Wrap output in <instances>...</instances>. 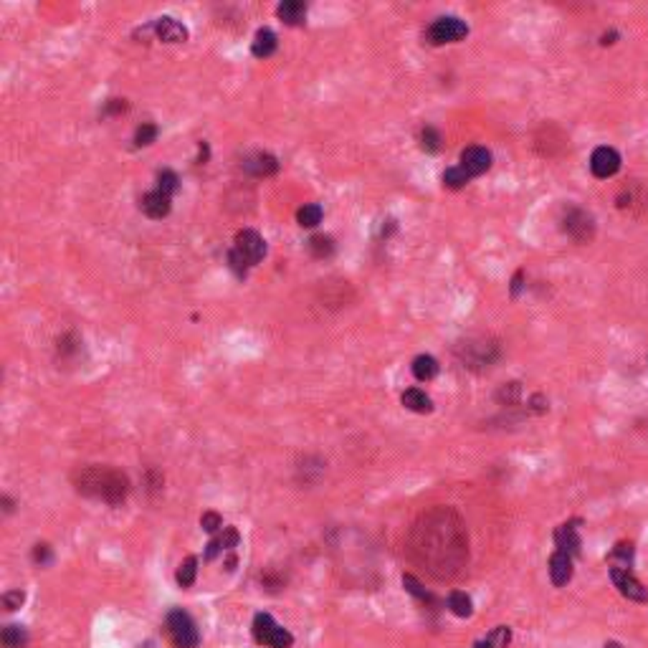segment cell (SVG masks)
<instances>
[{"label": "cell", "mask_w": 648, "mask_h": 648, "mask_svg": "<svg viewBox=\"0 0 648 648\" xmlns=\"http://www.w3.org/2000/svg\"><path fill=\"white\" fill-rule=\"evenodd\" d=\"M590 170H593V175L600 180L613 178V175L620 170V155L613 150V147H598L590 157Z\"/></svg>", "instance_id": "9"}, {"label": "cell", "mask_w": 648, "mask_h": 648, "mask_svg": "<svg viewBox=\"0 0 648 648\" xmlns=\"http://www.w3.org/2000/svg\"><path fill=\"white\" fill-rule=\"evenodd\" d=\"M550 578L557 588L570 583V578H573V557L567 555V552L557 550L555 555L550 557Z\"/></svg>", "instance_id": "13"}, {"label": "cell", "mask_w": 648, "mask_h": 648, "mask_svg": "<svg viewBox=\"0 0 648 648\" xmlns=\"http://www.w3.org/2000/svg\"><path fill=\"white\" fill-rule=\"evenodd\" d=\"M474 648H497V646H494V643H492V641H489V638H484V641L474 643Z\"/></svg>", "instance_id": "38"}, {"label": "cell", "mask_w": 648, "mask_h": 648, "mask_svg": "<svg viewBox=\"0 0 648 648\" xmlns=\"http://www.w3.org/2000/svg\"><path fill=\"white\" fill-rule=\"evenodd\" d=\"M157 139V127L152 124V122H145L142 127H137V132H134V145L137 147H147L152 145Z\"/></svg>", "instance_id": "25"}, {"label": "cell", "mask_w": 648, "mask_h": 648, "mask_svg": "<svg viewBox=\"0 0 648 648\" xmlns=\"http://www.w3.org/2000/svg\"><path fill=\"white\" fill-rule=\"evenodd\" d=\"M0 643H3V648H26L28 633H26L23 625H6L0 633Z\"/></svg>", "instance_id": "20"}, {"label": "cell", "mask_w": 648, "mask_h": 648, "mask_svg": "<svg viewBox=\"0 0 648 648\" xmlns=\"http://www.w3.org/2000/svg\"><path fill=\"white\" fill-rule=\"evenodd\" d=\"M517 395H519V385H517V382H509V388H502V390H499V398L507 400V403H514Z\"/></svg>", "instance_id": "36"}, {"label": "cell", "mask_w": 648, "mask_h": 648, "mask_svg": "<svg viewBox=\"0 0 648 648\" xmlns=\"http://www.w3.org/2000/svg\"><path fill=\"white\" fill-rule=\"evenodd\" d=\"M458 168L469 175V178H476V175L486 173V170L492 168V152L486 150V147H466L461 152V165Z\"/></svg>", "instance_id": "10"}, {"label": "cell", "mask_w": 648, "mask_h": 648, "mask_svg": "<svg viewBox=\"0 0 648 648\" xmlns=\"http://www.w3.org/2000/svg\"><path fill=\"white\" fill-rule=\"evenodd\" d=\"M124 109H127V104H124L122 99H112L109 107H107V112H112V114H114V112H124Z\"/></svg>", "instance_id": "37"}, {"label": "cell", "mask_w": 648, "mask_h": 648, "mask_svg": "<svg viewBox=\"0 0 648 648\" xmlns=\"http://www.w3.org/2000/svg\"><path fill=\"white\" fill-rule=\"evenodd\" d=\"M421 147H423L426 152H436V150L441 147V134L436 132L433 127H426V129L421 132Z\"/></svg>", "instance_id": "28"}, {"label": "cell", "mask_w": 648, "mask_h": 648, "mask_svg": "<svg viewBox=\"0 0 648 648\" xmlns=\"http://www.w3.org/2000/svg\"><path fill=\"white\" fill-rule=\"evenodd\" d=\"M403 405L408 408V411L413 413H431L433 411V400L428 398V395L423 393V390L418 388H411L403 393Z\"/></svg>", "instance_id": "18"}, {"label": "cell", "mask_w": 648, "mask_h": 648, "mask_svg": "<svg viewBox=\"0 0 648 648\" xmlns=\"http://www.w3.org/2000/svg\"><path fill=\"white\" fill-rule=\"evenodd\" d=\"M276 13H279V18H281L284 23L296 26V23L304 21V16H307V6H304L301 0H284L281 6L276 8Z\"/></svg>", "instance_id": "16"}, {"label": "cell", "mask_w": 648, "mask_h": 648, "mask_svg": "<svg viewBox=\"0 0 648 648\" xmlns=\"http://www.w3.org/2000/svg\"><path fill=\"white\" fill-rule=\"evenodd\" d=\"M309 249H312V254L317 256V259H324V256H330L332 251H335V246H332L330 236H314L312 241H309Z\"/></svg>", "instance_id": "27"}, {"label": "cell", "mask_w": 648, "mask_h": 648, "mask_svg": "<svg viewBox=\"0 0 648 648\" xmlns=\"http://www.w3.org/2000/svg\"><path fill=\"white\" fill-rule=\"evenodd\" d=\"M200 526L205 529V532L213 534V532H218L220 526H223V519H220V517L215 514V512H205V514L200 517Z\"/></svg>", "instance_id": "33"}, {"label": "cell", "mask_w": 648, "mask_h": 648, "mask_svg": "<svg viewBox=\"0 0 648 648\" xmlns=\"http://www.w3.org/2000/svg\"><path fill=\"white\" fill-rule=\"evenodd\" d=\"M276 46H279L276 33H274V31H269V28H261L259 33H256L251 51H254V56H259V58H269L274 51H276Z\"/></svg>", "instance_id": "17"}, {"label": "cell", "mask_w": 648, "mask_h": 648, "mask_svg": "<svg viewBox=\"0 0 648 648\" xmlns=\"http://www.w3.org/2000/svg\"><path fill=\"white\" fill-rule=\"evenodd\" d=\"M466 33H469V26L463 23L461 18L446 16V18L433 21V26L428 28L426 38H428V43H433V46H443V43H456V40L466 38Z\"/></svg>", "instance_id": "5"}, {"label": "cell", "mask_w": 648, "mask_h": 648, "mask_svg": "<svg viewBox=\"0 0 648 648\" xmlns=\"http://www.w3.org/2000/svg\"><path fill=\"white\" fill-rule=\"evenodd\" d=\"M605 648H620V643H615V641H610V643H605Z\"/></svg>", "instance_id": "39"}, {"label": "cell", "mask_w": 648, "mask_h": 648, "mask_svg": "<svg viewBox=\"0 0 648 648\" xmlns=\"http://www.w3.org/2000/svg\"><path fill=\"white\" fill-rule=\"evenodd\" d=\"M195 575H198V560L195 557H188L183 565H180L178 570V583L180 588H190L193 583H195Z\"/></svg>", "instance_id": "23"}, {"label": "cell", "mask_w": 648, "mask_h": 648, "mask_svg": "<svg viewBox=\"0 0 648 648\" xmlns=\"http://www.w3.org/2000/svg\"><path fill=\"white\" fill-rule=\"evenodd\" d=\"M403 585H405V590L411 593V595L421 598V600H431L428 590H423V585L418 583V580L413 578V575H403Z\"/></svg>", "instance_id": "30"}, {"label": "cell", "mask_w": 648, "mask_h": 648, "mask_svg": "<svg viewBox=\"0 0 648 648\" xmlns=\"http://www.w3.org/2000/svg\"><path fill=\"white\" fill-rule=\"evenodd\" d=\"M296 220H299L301 228H314L322 223V208H319L317 202H309V205H304V208H299V213H296Z\"/></svg>", "instance_id": "21"}, {"label": "cell", "mask_w": 648, "mask_h": 648, "mask_svg": "<svg viewBox=\"0 0 648 648\" xmlns=\"http://www.w3.org/2000/svg\"><path fill=\"white\" fill-rule=\"evenodd\" d=\"M413 555L438 578H451L466 560V537L461 522L448 509L428 514L416 526L413 534Z\"/></svg>", "instance_id": "1"}, {"label": "cell", "mask_w": 648, "mask_h": 648, "mask_svg": "<svg viewBox=\"0 0 648 648\" xmlns=\"http://www.w3.org/2000/svg\"><path fill=\"white\" fill-rule=\"evenodd\" d=\"M215 542H218L220 552H223V550H233V547L238 544V532L233 529V526H226V529H223V534H220Z\"/></svg>", "instance_id": "31"}, {"label": "cell", "mask_w": 648, "mask_h": 648, "mask_svg": "<svg viewBox=\"0 0 648 648\" xmlns=\"http://www.w3.org/2000/svg\"><path fill=\"white\" fill-rule=\"evenodd\" d=\"M469 175L463 173L461 168H448L443 173V185L446 188H453V190H458V188H463L466 183H469Z\"/></svg>", "instance_id": "26"}, {"label": "cell", "mask_w": 648, "mask_h": 648, "mask_svg": "<svg viewBox=\"0 0 648 648\" xmlns=\"http://www.w3.org/2000/svg\"><path fill=\"white\" fill-rule=\"evenodd\" d=\"M23 600H26L23 590H11L3 595V605H6L8 610H18V608L23 605Z\"/></svg>", "instance_id": "34"}, {"label": "cell", "mask_w": 648, "mask_h": 648, "mask_svg": "<svg viewBox=\"0 0 648 648\" xmlns=\"http://www.w3.org/2000/svg\"><path fill=\"white\" fill-rule=\"evenodd\" d=\"M233 249H236L238 254L243 256V259L249 261L251 266H256V264H259V261L266 256V243H264V238H261L259 233L251 231V228H249V231L238 233V236H236V246H233Z\"/></svg>", "instance_id": "8"}, {"label": "cell", "mask_w": 648, "mask_h": 648, "mask_svg": "<svg viewBox=\"0 0 648 648\" xmlns=\"http://www.w3.org/2000/svg\"><path fill=\"white\" fill-rule=\"evenodd\" d=\"M76 492L84 494V497H94L102 499L107 504H119L124 502L129 492V481L127 476L117 469H104V466H89V469H81L74 476Z\"/></svg>", "instance_id": "2"}, {"label": "cell", "mask_w": 648, "mask_h": 648, "mask_svg": "<svg viewBox=\"0 0 648 648\" xmlns=\"http://www.w3.org/2000/svg\"><path fill=\"white\" fill-rule=\"evenodd\" d=\"M555 542H557V550H560V552H567L570 557H573L575 552L580 550V537H578V532H575V526H573V524H562V526H557Z\"/></svg>", "instance_id": "15"}, {"label": "cell", "mask_w": 648, "mask_h": 648, "mask_svg": "<svg viewBox=\"0 0 648 648\" xmlns=\"http://www.w3.org/2000/svg\"><path fill=\"white\" fill-rule=\"evenodd\" d=\"M33 560L40 562V565H48V562H51V550H48V544H36Z\"/></svg>", "instance_id": "35"}, {"label": "cell", "mask_w": 648, "mask_h": 648, "mask_svg": "<svg viewBox=\"0 0 648 648\" xmlns=\"http://www.w3.org/2000/svg\"><path fill=\"white\" fill-rule=\"evenodd\" d=\"M139 208H142V213L147 215V218H165V215L170 213V208H173V202H170V195H165V193L160 190H152L147 193L145 198H142V202H139Z\"/></svg>", "instance_id": "12"}, {"label": "cell", "mask_w": 648, "mask_h": 648, "mask_svg": "<svg viewBox=\"0 0 648 648\" xmlns=\"http://www.w3.org/2000/svg\"><path fill=\"white\" fill-rule=\"evenodd\" d=\"M243 168L249 170L251 175H256V178H266V175H274L279 170V162H276V157H271V155H266V152H259V155H254V157H249V160L243 162Z\"/></svg>", "instance_id": "14"}, {"label": "cell", "mask_w": 648, "mask_h": 648, "mask_svg": "<svg viewBox=\"0 0 648 648\" xmlns=\"http://www.w3.org/2000/svg\"><path fill=\"white\" fill-rule=\"evenodd\" d=\"M178 188H180V180H178V175H175L173 170H162V173L157 175V190H160V193H165V195H173Z\"/></svg>", "instance_id": "24"}, {"label": "cell", "mask_w": 648, "mask_h": 648, "mask_svg": "<svg viewBox=\"0 0 648 648\" xmlns=\"http://www.w3.org/2000/svg\"><path fill=\"white\" fill-rule=\"evenodd\" d=\"M413 375L423 382L433 380V377L438 375V362H436L431 355H418V357L413 360Z\"/></svg>", "instance_id": "19"}, {"label": "cell", "mask_w": 648, "mask_h": 648, "mask_svg": "<svg viewBox=\"0 0 648 648\" xmlns=\"http://www.w3.org/2000/svg\"><path fill=\"white\" fill-rule=\"evenodd\" d=\"M155 33L160 40H165V43H183V40H188V28L180 21H175V18L170 16H162L155 21Z\"/></svg>", "instance_id": "11"}, {"label": "cell", "mask_w": 648, "mask_h": 648, "mask_svg": "<svg viewBox=\"0 0 648 648\" xmlns=\"http://www.w3.org/2000/svg\"><path fill=\"white\" fill-rule=\"evenodd\" d=\"M448 608H451V613L458 615V618H469L471 610H474V608H471V598L461 590L451 593V598H448Z\"/></svg>", "instance_id": "22"}, {"label": "cell", "mask_w": 648, "mask_h": 648, "mask_svg": "<svg viewBox=\"0 0 648 648\" xmlns=\"http://www.w3.org/2000/svg\"><path fill=\"white\" fill-rule=\"evenodd\" d=\"M610 578H613V583H615V588L620 590V595H625L628 600H636V603L648 600V588H643V585L633 578L631 570H623V567H610Z\"/></svg>", "instance_id": "6"}, {"label": "cell", "mask_w": 648, "mask_h": 648, "mask_svg": "<svg viewBox=\"0 0 648 648\" xmlns=\"http://www.w3.org/2000/svg\"><path fill=\"white\" fill-rule=\"evenodd\" d=\"M489 641H492L497 648H507V643L512 641V631L507 628V625H499V628H494V631H492Z\"/></svg>", "instance_id": "32"}, {"label": "cell", "mask_w": 648, "mask_h": 648, "mask_svg": "<svg viewBox=\"0 0 648 648\" xmlns=\"http://www.w3.org/2000/svg\"><path fill=\"white\" fill-rule=\"evenodd\" d=\"M165 628H168V636L175 648H198L200 636H198L195 623L185 610H170Z\"/></svg>", "instance_id": "3"}, {"label": "cell", "mask_w": 648, "mask_h": 648, "mask_svg": "<svg viewBox=\"0 0 648 648\" xmlns=\"http://www.w3.org/2000/svg\"><path fill=\"white\" fill-rule=\"evenodd\" d=\"M228 264H231V269H233V274H236V276H246V274H249V269H251V264L243 259V256L238 254L236 249H231V254H228Z\"/></svg>", "instance_id": "29"}, {"label": "cell", "mask_w": 648, "mask_h": 648, "mask_svg": "<svg viewBox=\"0 0 648 648\" xmlns=\"http://www.w3.org/2000/svg\"><path fill=\"white\" fill-rule=\"evenodd\" d=\"M565 233L567 236H573L575 241H580V243H585V241H590L593 238V233H595V226H593V218L585 210H580V208H570L567 210V215H565Z\"/></svg>", "instance_id": "7"}, {"label": "cell", "mask_w": 648, "mask_h": 648, "mask_svg": "<svg viewBox=\"0 0 648 648\" xmlns=\"http://www.w3.org/2000/svg\"><path fill=\"white\" fill-rule=\"evenodd\" d=\"M254 638L261 646L269 648H289L294 643V636L286 628H281L269 613H259L254 618Z\"/></svg>", "instance_id": "4"}]
</instances>
